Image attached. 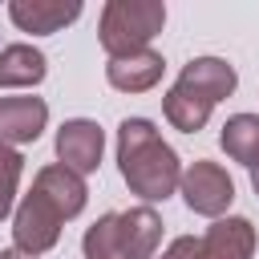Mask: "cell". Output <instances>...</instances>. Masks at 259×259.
Returning a JSON list of instances; mask_svg holds the SVG:
<instances>
[{
    "label": "cell",
    "mask_w": 259,
    "mask_h": 259,
    "mask_svg": "<svg viewBox=\"0 0 259 259\" xmlns=\"http://www.w3.org/2000/svg\"><path fill=\"white\" fill-rule=\"evenodd\" d=\"M178 194L186 198V206H190L194 214H202V219H223V214L231 210V202H235V178H231L219 162L194 158V162L182 170Z\"/></svg>",
    "instance_id": "obj_3"
},
{
    "label": "cell",
    "mask_w": 259,
    "mask_h": 259,
    "mask_svg": "<svg viewBox=\"0 0 259 259\" xmlns=\"http://www.w3.org/2000/svg\"><path fill=\"white\" fill-rule=\"evenodd\" d=\"M0 259H32V255H24L20 247H4V251H0Z\"/></svg>",
    "instance_id": "obj_19"
},
{
    "label": "cell",
    "mask_w": 259,
    "mask_h": 259,
    "mask_svg": "<svg viewBox=\"0 0 259 259\" xmlns=\"http://www.w3.org/2000/svg\"><path fill=\"white\" fill-rule=\"evenodd\" d=\"M162 24H166L162 0H109L97 20V40L109 57H125V53L150 49Z\"/></svg>",
    "instance_id": "obj_2"
},
{
    "label": "cell",
    "mask_w": 259,
    "mask_h": 259,
    "mask_svg": "<svg viewBox=\"0 0 259 259\" xmlns=\"http://www.w3.org/2000/svg\"><path fill=\"white\" fill-rule=\"evenodd\" d=\"M255 247H259V235L243 214H223L202 235V259H251Z\"/></svg>",
    "instance_id": "obj_11"
},
{
    "label": "cell",
    "mask_w": 259,
    "mask_h": 259,
    "mask_svg": "<svg viewBox=\"0 0 259 259\" xmlns=\"http://www.w3.org/2000/svg\"><path fill=\"white\" fill-rule=\"evenodd\" d=\"M32 190H36V194H45V198L61 210V219H65V223H69V219H77V214L85 210V202H89V186H85V178H81L77 170L61 166V162L40 166V170H36V178H32Z\"/></svg>",
    "instance_id": "obj_9"
},
{
    "label": "cell",
    "mask_w": 259,
    "mask_h": 259,
    "mask_svg": "<svg viewBox=\"0 0 259 259\" xmlns=\"http://www.w3.org/2000/svg\"><path fill=\"white\" fill-rule=\"evenodd\" d=\"M117 227H121V251L125 259H154L158 243H162V214L154 206H130L117 210Z\"/></svg>",
    "instance_id": "obj_12"
},
{
    "label": "cell",
    "mask_w": 259,
    "mask_h": 259,
    "mask_svg": "<svg viewBox=\"0 0 259 259\" xmlns=\"http://www.w3.org/2000/svg\"><path fill=\"white\" fill-rule=\"evenodd\" d=\"M81 255H85V259H125L117 210H105L93 227H85V235H81Z\"/></svg>",
    "instance_id": "obj_16"
},
{
    "label": "cell",
    "mask_w": 259,
    "mask_h": 259,
    "mask_svg": "<svg viewBox=\"0 0 259 259\" xmlns=\"http://www.w3.org/2000/svg\"><path fill=\"white\" fill-rule=\"evenodd\" d=\"M251 190L259 194V166H251Z\"/></svg>",
    "instance_id": "obj_20"
},
{
    "label": "cell",
    "mask_w": 259,
    "mask_h": 259,
    "mask_svg": "<svg viewBox=\"0 0 259 259\" xmlns=\"http://www.w3.org/2000/svg\"><path fill=\"white\" fill-rule=\"evenodd\" d=\"M166 73V61L158 49H138L125 57H109L105 61V81L117 93H150Z\"/></svg>",
    "instance_id": "obj_8"
},
{
    "label": "cell",
    "mask_w": 259,
    "mask_h": 259,
    "mask_svg": "<svg viewBox=\"0 0 259 259\" xmlns=\"http://www.w3.org/2000/svg\"><path fill=\"white\" fill-rule=\"evenodd\" d=\"M49 125V101L20 93V97H0V142L4 146H28L45 134Z\"/></svg>",
    "instance_id": "obj_6"
},
{
    "label": "cell",
    "mask_w": 259,
    "mask_h": 259,
    "mask_svg": "<svg viewBox=\"0 0 259 259\" xmlns=\"http://www.w3.org/2000/svg\"><path fill=\"white\" fill-rule=\"evenodd\" d=\"M154 259H202V239H194V235H178V239H170L166 251L154 255Z\"/></svg>",
    "instance_id": "obj_18"
},
{
    "label": "cell",
    "mask_w": 259,
    "mask_h": 259,
    "mask_svg": "<svg viewBox=\"0 0 259 259\" xmlns=\"http://www.w3.org/2000/svg\"><path fill=\"white\" fill-rule=\"evenodd\" d=\"M81 16V0H12L8 20L28 36H53Z\"/></svg>",
    "instance_id": "obj_7"
},
{
    "label": "cell",
    "mask_w": 259,
    "mask_h": 259,
    "mask_svg": "<svg viewBox=\"0 0 259 259\" xmlns=\"http://www.w3.org/2000/svg\"><path fill=\"white\" fill-rule=\"evenodd\" d=\"M61 227H65L61 210L36 190H28L12 210V243L32 259H40L45 251H53L61 243Z\"/></svg>",
    "instance_id": "obj_4"
},
{
    "label": "cell",
    "mask_w": 259,
    "mask_h": 259,
    "mask_svg": "<svg viewBox=\"0 0 259 259\" xmlns=\"http://www.w3.org/2000/svg\"><path fill=\"white\" fill-rule=\"evenodd\" d=\"M117 170L130 194H138L150 206V202H166L182 186L186 166L150 117H125L117 125Z\"/></svg>",
    "instance_id": "obj_1"
},
{
    "label": "cell",
    "mask_w": 259,
    "mask_h": 259,
    "mask_svg": "<svg viewBox=\"0 0 259 259\" xmlns=\"http://www.w3.org/2000/svg\"><path fill=\"white\" fill-rule=\"evenodd\" d=\"M20 174H24V158L16 146L0 142V223L16 210V190H20Z\"/></svg>",
    "instance_id": "obj_17"
},
{
    "label": "cell",
    "mask_w": 259,
    "mask_h": 259,
    "mask_svg": "<svg viewBox=\"0 0 259 259\" xmlns=\"http://www.w3.org/2000/svg\"><path fill=\"white\" fill-rule=\"evenodd\" d=\"M178 85L190 89V93H198V97H206L210 105H219V101H227V97L235 93L239 73H235V65L223 61V57H194V61L182 65Z\"/></svg>",
    "instance_id": "obj_10"
},
{
    "label": "cell",
    "mask_w": 259,
    "mask_h": 259,
    "mask_svg": "<svg viewBox=\"0 0 259 259\" xmlns=\"http://www.w3.org/2000/svg\"><path fill=\"white\" fill-rule=\"evenodd\" d=\"M53 150H57V162H61V166H69V170H77V174L85 178V174H93V170L101 166L105 130H101L93 117H69V121H61Z\"/></svg>",
    "instance_id": "obj_5"
},
{
    "label": "cell",
    "mask_w": 259,
    "mask_h": 259,
    "mask_svg": "<svg viewBox=\"0 0 259 259\" xmlns=\"http://www.w3.org/2000/svg\"><path fill=\"white\" fill-rule=\"evenodd\" d=\"M219 146L231 162L239 166H259V113H231L223 121V134H219Z\"/></svg>",
    "instance_id": "obj_15"
},
{
    "label": "cell",
    "mask_w": 259,
    "mask_h": 259,
    "mask_svg": "<svg viewBox=\"0 0 259 259\" xmlns=\"http://www.w3.org/2000/svg\"><path fill=\"white\" fill-rule=\"evenodd\" d=\"M162 113H166V121H170L174 130L198 134V130H206L214 105H210L206 97H198V93H190V89H182V85L174 81V85L162 93Z\"/></svg>",
    "instance_id": "obj_14"
},
{
    "label": "cell",
    "mask_w": 259,
    "mask_h": 259,
    "mask_svg": "<svg viewBox=\"0 0 259 259\" xmlns=\"http://www.w3.org/2000/svg\"><path fill=\"white\" fill-rule=\"evenodd\" d=\"M49 73V57L36 45H4L0 49V89H32Z\"/></svg>",
    "instance_id": "obj_13"
}]
</instances>
